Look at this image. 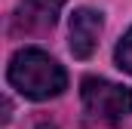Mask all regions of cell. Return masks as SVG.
Masks as SVG:
<instances>
[{
	"mask_svg": "<svg viewBox=\"0 0 132 129\" xmlns=\"http://www.w3.org/2000/svg\"><path fill=\"white\" fill-rule=\"evenodd\" d=\"M101 28H104V19H101L98 9H89V6H80L74 9L71 15V28H68V46L74 52V59H89L98 46Z\"/></svg>",
	"mask_w": 132,
	"mask_h": 129,
	"instance_id": "cell-3",
	"label": "cell"
},
{
	"mask_svg": "<svg viewBox=\"0 0 132 129\" xmlns=\"http://www.w3.org/2000/svg\"><path fill=\"white\" fill-rule=\"evenodd\" d=\"M6 80H9L12 89H19L31 101H46V98H55L68 89L65 68L49 52H43L37 46H25L9 59Z\"/></svg>",
	"mask_w": 132,
	"mask_h": 129,
	"instance_id": "cell-1",
	"label": "cell"
},
{
	"mask_svg": "<svg viewBox=\"0 0 132 129\" xmlns=\"http://www.w3.org/2000/svg\"><path fill=\"white\" fill-rule=\"evenodd\" d=\"M114 59H117V68H123L126 74H132V28L120 37V43L114 49Z\"/></svg>",
	"mask_w": 132,
	"mask_h": 129,
	"instance_id": "cell-5",
	"label": "cell"
},
{
	"mask_svg": "<svg viewBox=\"0 0 132 129\" xmlns=\"http://www.w3.org/2000/svg\"><path fill=\"white\" fill-rule=\"evenodd\" d=\"M37 129H55V126H52V123H40Z\"/></svg>",
	"mask_w": 132,
	"mask_h": 129,
	"instance_id": "cell-6",
	"label": "cell"
},
{
	"mask_svg": "<svg viewBox=\"0 0 132 129\" xmlns=\"http://www.w3.org/2000/svg\"><path fill=\"white\" fill-rule=\"evenodd\" d=\"M65 0H22L19 3V12H15V22L25 28V31H43V28H52L59 12H62Z\"/></svg>",
	"mask_w": 132,
	"mask_h": 129,
	"instance_id": "cell-4",
	"label": "cell"
},
{
	"mask_svg": "<svg viewBox=\"0 0 132 129\" xmlns=\"http://www.w3.org/2000/svg\"><path fill=\"white\" fill-rule=\"evenodd\" d=\"M80 98H83V111L92 120L123 123L126 117H132V89L111 83L104 77H83Z\"/></svg>",
	"mask_w": 132,
	"mask_h": 129,
	"instance_id": "cell-2",
	"label": "cell"
}]
</instances>
